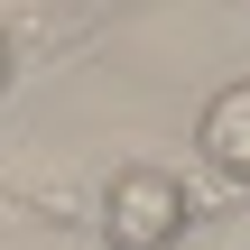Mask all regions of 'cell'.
<instances>
[{"instance_id": "5", "label": "cell", "mask_w": 250, "mask_h": 250, "mask_svg": "<svg viewBox=\"0 0 250 250\" xmlns=\"http://www.w3.org/2000/svg\"><path fill=\"white\" fill-rule=\"evenodd\" d=\"M0 223H9V204H0Z\"/></svg>"}, {"instance_id": "3", "label": "cell", "mask_w": 250, "mask_h": 250, "mask_svg": "<svg viewBox=\"0 0 250 250\" xmlns=\"http://www.w3.org/2000/svg\"><path fill=\"white\" fill-rule=\"evenodd\" d=\"M213 250H250V213H232V223L213 232Z\"/></svg>"}, {"instance_id": "1", "label": "cell", "mask_w": 250, "mask_h": 250, "mask_svg": "<svg viewBox=\"0 0 250 250\" xmlns=\"http://www.w3.org/2000/svg\"><path fill=\"white\" fill-rule=\"evenodd\" d=\"M93 232H102V250H176L195 232V195H186L176 167H111Z\"/></svg>"}, {"instance_id": "4", "label": "cell", "mask_w": 250, "mask_h": 250, "mask_svg": "<svg viewBox=\"0 0 250 250\" xmlns=\"http://www.w3.org/2000/svg\"><path fill=\"white\" fill-rule=\"evenodd\" d=\"M9 74H19V56H9V28H0V93H9Z\"/></svg>"}, {"instance_id": "2", "label": "cell", "mask_w": 250, "mask_h": 250, "mask_svg": "<svg viewBox=\"0 0 250 250\" xmlns=\"http://www.w3.org/2000/svg\"><path fill=\"white\" fill-rule=\"evenodd\" d=\"M195 148H204V167H213L223 186L250 195V74H232V83L195 111Z\"/></svg>"}]
</instances>
